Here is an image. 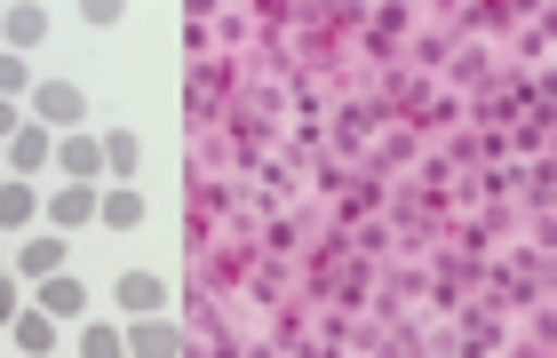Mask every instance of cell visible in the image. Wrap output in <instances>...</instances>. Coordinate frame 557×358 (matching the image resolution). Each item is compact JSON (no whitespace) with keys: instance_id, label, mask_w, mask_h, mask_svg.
I'll return each mask as SVG.
<instances>
[{"instance_id":"obj_16","label":"cell","mask_w":557,"mask_h":358,"mask_svg":"<svg viewBox=\"0 0 557 358\" xmlns=\"http://www.w3.org/2000/svg\"><path fill=\"white\" fill-rule=\"evenodd\" d=\"M16 88H24V64H16V57H0V96H16Z\"/></svg>"},{"instance_id":"obj_6","label":"cell","mask_w":557,"mask_h":358,"mask_svg":"<svg viewBox=\"0 0 557 358\" xmlns=\"http://www.w3.org/2000/svg\"><path fill=\"white\" fill-rule=\"evenodd\" d=\"M120 303H128L136 319H160V303H168V287H160V279H151V271H128V279H120Z\"/></svg>"},{"instance_id":"obj_10","label":"cell","mask_w":557,"mask_h":358,"mask_svg":"<svg viewBox=\"0 0 557 358\" xmlns=\"http://www.w3.org/2000/svg\"><path fill=\"white\" fill-rule=\"evenodd\" d=\"M96 215H104L112 232H128V223H144V199L136 192H104V199H96Z\"/></svg>"},{"instance_id":"obj_7","label":"cell","mask_w":557,"mask_h":358,"mask_svg":"<svg viewBox=\"0 0 557 358\" xmlns=\"http://www.w3.org/2000/svg\"><path fill=\"white\" fill-rule=\"evenodd\" d=\"M16 263L33 271V279H57V271H64V239H57V232H33V239H24V255H16Z\"/></svg>"},{"instance_id":"obj_11","label":"cell","mask_w":557,"mask_h":358,"mask_svg":"<svg viewBox=\"0 0 557 358\" xmlns=\"http://www.w3.org/2000/svg\"><path fill=\"white\" fill-rule=\"evenodd\" d=\"M33 215H40L33 184H0V223H33Z\"/></svg>"},{"instance_id":"obj_15","label":"cell","mask_w":557,"mask_h":358,"mask_svg":"<svg viewBox=\"0 0 557 358\" xmlns=\"http://www.w3.org/2000/svg\"><path fill=\"white\" fill-rule=\"evenodd\" d=\"M16 311H24V303H16V279H9V271H0V326H9Z\"/></svg>"},{"instance_id":"obj_4","label":"cell","mask_w":557,"mask_h":358,"mask_svg":"<svg viewBox=\"0 0 557 358\" xmlns=\"http://www.w3.org/2000/svg\"><path fill=\"white\" fill-rule=\"evenodd\" d=\"M40 311H48V319H81V311H88V287H81V279H64V271L40 279Z\"/></svg>"},{"instance_id":"obj_17","label":"cell","mask_w":557,"mask_h":358,"mask_svg":"<svg viewBox=\"0 0 557 358\" xmlns=\"http://www.w3.org/2000/svg\"><path fill=\"white\" fill-rule=\"evenodd\" d=\"M16 127H24V112H16V104H0V136H16Z\"/></svg>"},{"instance_id":"obj_1","label":"cell","mask_w":557,"mask_h":358,"mask_svg":"<svg viewBox=\"0 0 557 358\" xmlns=\"http://www.w3.org/2000/svg\"><path fill=\"white\" fill-rule=\"evenodd\" d=\"M33 127H81V88L72 81H40L33 88Z\"/></svg>"},{"instance_id":"obj_8","label":"cell","mask_w":557,"mask_h":358,"mask_svg":"<svg viewBox=\"0 0 557 358\" xmlns=\"http://www.w3.org/2000/svg\"><path fill=\"white\" fill-rule=\"evenodd\" d=\"M48 215H57V223H96V192H88V184L48 192Z\"/></svg>"},{"instance_id":"obj_5","label":"cell","mask_w":557,"mask_h":358,"mask_svg":"<svg viewBox=\"0 0 557 358\" xmlns=\"http://www.w3.org/2000/svg\"><path fill=\"white\" fill-rule=\"evenodd\" d=\"M128 350H136V358H184V335H175L168 319H144L136 335H128Z\"/></svg>"},{"instance_id":"obj_9","label":"cell","mask_w":557,"mask_h":358,"mask_svg":"<svg viewBox=\"0 0 557 358\" xmlns=\"http://www.w3.org/2000/svg\"><path fill=\"white\" fill-rule=\"evenodd\" d=\"M9 326H16V343L33 350V358H48V350H57V319H48V311H16Z\"/></svg>"},{"instance_id":"obj_13","label":"cell","mask_w":557,"mask_h":358,"mask_svg":"<svg viewBox=\"0 0 557 358\" xmlns=\"http://www.w3.org/2000/svg\"><path fill=\"white\" fill-rule=\"evenodd\" d=\"M81 358H128V335H112V326L96 319L88 335H81Z\"/></svg>"},{"instance_id":"obj_3","label":"cell","mask_w":557,"mask_h":358,"mask_svg":"<svg viewBox=\"0 0 557 358\" xmlns=\"http://www.w3.org/2000/svg\"><path fill=\"white\" fill-rule=\"evenodd\" d=\"M57 168L72 175V184H96V175H104V144H96V136H64L57 144Z\"/></svg>"},{"instance_id":"obj_2","label":"cell","mask_w":557,"mask_h":358,"mask_svg":"<svg viewBox=\"0 0 557 358\" xmlns=\"http://www.w3.org/2000/svg\"><path fill=\"white\" fill-rule=\"evenodd\" d=\"M48 160H57V144H48V127H33V120H24L16 136H9V168H16V184H24V175H40Z\"/></svg>"},{"instance_id":"obj_14","label":"cell","mask_w":557,"mask_h":358,"mask_svg":"<svg viewBox=\"0 0 557 358\" xmlns=\"http://www.w3.org/2000/svg\"><path fill=\"white\" fill-rule=\"evenodd\" d=\"M104 160H112V175L136 168V136H128V127H112V136H104Z\"/></svg>"},{"instance_id":"obj_12","label":"cell","mask_w":557,"mask_h":358,"mask_svg":"<svg viewBox=\"0 0 557 358\" xmlns=\"http://www.w3.org/2000/svg\"><path fill=\"white\" fill-rule=\"evenodd\" d=\"M0 24H9V40H16V48H33V40L48 33V9H9Z\"/></svg>"}]
</instances>
